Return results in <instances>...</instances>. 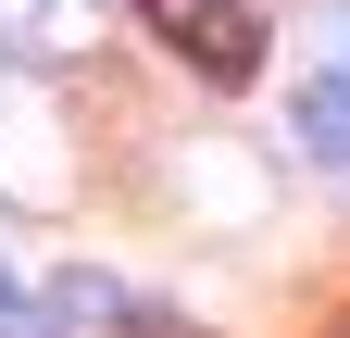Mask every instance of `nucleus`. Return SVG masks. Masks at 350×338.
I'll list each match as a JSON object with an SVG mask.
<instances>
[{"label": "nucleus", "instance_id": "nucleus-1", "mask_svg": "<svg viewBox=\"0 0 350 338\" xmlns=\"http://www.w3.org/2000/svg\"><path fill=\"white\" fill-rule=\"evenodd\" d=\"M163 51H188L213 88H238V75L262 63V0H138Z\"/></svg>", "mask_w": 350, "mask_h": 338}, {"label": "nucleus", "instance_id": "nucleus-2", "mask_svg": "<svg viewBox=\"0 0 350 338\" xmlns=\"http://www.w3.org/2000/svg\"><path fill=\"white\" fill-rule=\"evenodd\" d=\"M0 51H13V63H63V51H88V0H0Z\"/></svg>", "mask_w": 350, "mask_h": 338}, {"label": "nucleus", "instance_id": "nucleus-3", "mask_svg": "<svg viewBox=\"0 0 350 338\" xmlns=\"http://www.w3.org/2000/svg\"><path fill=\"white\" fill-rule=\"evenodd\" d=\"M300 151H313V163H350V63L300 88Z\"/></svg>", "mask_w": 350, "mask_h": 338}]
</instances>
